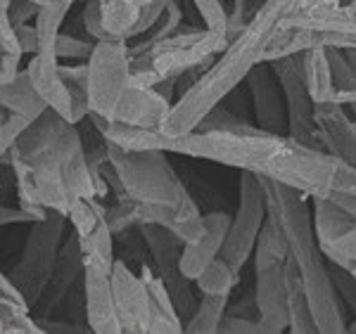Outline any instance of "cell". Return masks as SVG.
I'll list each match as a JSON object with an SVG mask.
<instances>
[{
	"mask_svg": "<svg viewBox=\"0 0 356 334\" xmlns=\"http://www.w3.org/2000/svg\"><path fill=\"white\" fill-rule=\"evenodd\" d=\"M288 240L273 216L266 218L257 240L252 263H254V306L261 332L288 330Z\"/></svg>",
	"mask_w": 356,
	"mask_h": 334,
	"instance_id": "cell-7",
	"label": "cell"
},
{
	"mask_svg": "<svg viewBox=\"0 0 356 334\" xmlns=\"http://www.w3.org/2000/svg\"><path fill=\"white\" fill-rule=\"evenodd\" d=\"M138 233H140L154 266H157V275L162 278L171 299H174L178 315L186 322L191 318L195 306H197V301H195V292L191 290V285H195V282L188 280L186 275L181 273L183 240L178 237L176 233H171L169 228L157 226V223H143V226L138 228Z\"/></svg>",
	"mask_w": 356,
	"mask_h": 334,
	"instance_id": "cell-11",
	"label": "cell"
},
{
	"mask_svg": "<svg viewBox=\"0 0 356 334\" xmlns=\"http://www.w3.org/2000/svg\"><path fill=\"white\" fill-rule=\"evenodd\" d=\"M81 249L86 266L100 268L102 273H112L117 258H114V233L107 226V218H102L93 233L81 240Z\"/></svg>",
	"mask_w": 356,
	"mask_h": 334,
	"instance_id": "cell-26",
	"label": "cell"
},
{
	"mask_svg": "<svg viewBox=\"0 0 356 334\" xmlns=\"http://www.w3.org/2000/svg\"><path fill=\"white\" fill-rule=\"evenodd\" d=\"M86 261H83V249H81V240L79 235L69 233L65 244L60 249L57 256L53 278H50L48 287H45L43 297L38 299V303L33 306V318H53V313L60 306H65V299L69 297V292L74 290L79 280L83 278Z\"/></svg>",
	"mask_w": 356,
	"mask_h": 334,
	"instance_id": "cell-15",
	"label": "cell"
},
{
	"mask_svg": "<svg viewBox=\"0 0 356 334\" xmlns=\"http://www.w3.org/2000/svg\"><path fill=\"white\" fill-rule=\"evenodd\" d=\"M69 126H72V124H69L62 114H57L55 109L48 107L41 117L33 119L31 124L26 126L24 133L17 137V142L3 154V157L13 154V157L22 159L24 164H31L33 159L41 157L45 149H50L62 135H65V131L69 128ZM3 157H0V159H3Z\"/></svg>",
	"mask_w": 356,
	"mask_h": 334,
	"instance_id": "cell-21",
	"label": "cell"
},
{
	"mask_svg": "<svg viewBox=\"0 0 356 334\" xmlns=\"http://www.w3.org/2000/svg\"><path fill=\"white\" fill-rule=\"evenodd\" d=\"M67 228L69 218L60 211H48L43 218L31 223V233H29L26 244L22 249L19 263L8 273L17 292L24 297L29 308L36 306L50 278H53L57 256L65 244Z\"/></svg>",
	"mask_w": 356,
	"mask_h": 334,
	"instance_id": "cell-8",
	"label": "cell"
},
{
	"mask_svg": "<svg viewBox=\"0 0 356 334\" xmlns=\"http://www.w3.org/2000/svg\"><path fill=\"white\" fill-rule=\"evenodd\" d=\"M0 81H3V62H0Z\"/></svg>",
	"mask_w": 356,
	"mask_h": 334,
	"instance_id": "cell-45",
	"label": "cell"
},
{
	"mask_svg": "<svg viewBox=\"0 0 356 334\" xmlns=\"http://www.w3.org/2000/svg\"><path fill=\"white\" fill-rule=\"evenodd\" d=\"M193 3L207 28L228 36V10L223 8V0H193Z\"/></svg>",
	"mask_w": 356,
	"mask_h": 334,
	"instance_id": "cell-28",
	"label": "cell"
},
{
	"mask_svg": "<svg viewBox=\"0 0 356 334\" xmlns=\"http://www.w3.org/2000/svg\"><path fill=\"white\" fill-rule=\"evenodd\" d=\"M112 292L117 313L122 320V332L129 334H147L150 332V290L143 275H136L124 261H114L112 273Z\"/></svg>",
	"mask_w": 356,
	"mask_h": 334,
	"instance_id": "cell-14",
	"label": "cell"
},
{
	"mask_svg": "<svg viewBox=\"0 0 356 334\" xmlns=\"http://www.w3.org/2000/svg\"><path fill=\"white\" fill-rule=\"evenodd\" d=\"M140 275L147 282V290H150V332H183V318L178 315L174 299H171L162 278L154 275L150 266H143Z\"/></svg>",
	"mask_w": 356,
	"mask_h": 334,
	"instance_id": "cell-24",
	"label": "cell"
},
{
	"mask_svg": "<svg viewBox=\"0 0 356 334\" xmlns=\"http://www.w3.org/2000/svg\"><path fill=\"white\" fill-rule=\"evenodd\" d=\"M0 154H3V121H0Z\"/></svg>",
	"mask_w": 356,
	"mask_h": 334,
	"instance_id": "cell-42",
	"label": "cell"
},
{
	"mask_svg": "<svg viewBox=\"0 0 356 334\" xmlns=\"http://www.w3.org/2000/svg\"><path fill=\"white\" fill-rule=\"evenodd\" d=\"M5 119H8V117H5V107L0 105V121H5Z\"/></svg>",
	"mask_w": 356,
	"mask_h": 334,
	"instance_id": "cell-43",
	"label": "cell"
},
{
	"mask_svg": "<svg viewBox=\"0 0 356 334\" xmlns=\"http://www.w3.org/2000/svg\"><path fill=\"white\" fill-rule=\"evenodd\" d=\"M264 192H266L268 216L283 230L288 240V249L292 261L297 263L302 275V285L309 299V308L316 320V327L323 334L347 332V313L344 303L335 290L330 268L323 261V251L316 240L314 211L309 209L307 194L297 192L283 183L261 178Z\"/></svg>",
	"mask_w": 356,
	"mask_h": 334,
	"instance_id": "cell-3",
	"label": "cell"
},
{
	"mask_svg": "<svg viewBox=\"0 0 356 334\" xmlns=\"http://www.w3.org/2000/svg\"><path fill=\"white\" fill-rule=\"evenodd\" d=\"M344 8H347L349 15L356 17V0H347V3H344Z\"/></svg>",
	"mask_w": 356,
	"mask_h": 334,
	"instance_id": "cell-40",
	"label": "cell"
},
{
	"mask_svg": "<svg viewBox=\"0 0 356 334\" xmlns=\"http://www.w3.org/2000/svg\"><path fill=\"white\" fill-rule=\"evenodd\" d=\"M302 76L307 83V90L312 95L314 105H323V102H332L337 95V85L332 78L330 57L328 48H312L300 53Z\"/></svg>",
	"mask_w": 356,
	"mask_h": 334,
	"instance_id": "cell-22",
	"label": "cell"
},
{
	"mask_svg": "<svg viewBox=\"0 0 356 334\" xmlns=\"http://www.w3.org/2000/svg\"><path fill=\"white\" fill-rule=\"evenodd\" d=\"M33 119L22 117V114H8V119L3 121V154L15 145L17 137L24 133V128ZM3 154H0V157H3Z\"/></svg>",
	"mask_w": 356,
	"mask_h": 334,
	"instance_id": "cell-34",
	"label": "cell"
},
{
	"mask_svg": "<svg viewBox=\"0 0 356 334\" xmlns=\"http://www.w3.org/2000/svg\"><path fill=\"white\" fill-rule=\"evenodd\" d=\"M10 3L13 0H0V55L22 53L19 40H17V28L10 19Z\"/></svg>",
	"mask_w": 356,
	"mask_h": 334,
	"instance_id": "cell-31",
	"label": "cell"
},
{
	"mask_svg": "<svg viewBox=\"0 0 356 334\" xmlns=\"http://www.w3.org/2000/svg\"><path fill=\"white\" fill-rule=\"evenodd\" d=\"M17 40H19V48L24 55H36L38 53V33L36 26L22 24L17 26Z\"/></svg>",
	"mask_w": 356,
	"mask_h": 334,
	"instance_id": "cell-38",
	"label": "cell"
},
{
	"mask_svg": "<svg viewBox=\"0 0 356 334\" xmlns=\"http://www.w3.org/2000/svg\"><path fill=\"white\" fill-rule=\"evenodd\" d=\"M83 292H86V325L95 334H119L122 320L114 303L110 273L100 268L86 266L83 270Z\"/></svg>",
	"mask_w": 356,
	"mask_h": 334,
	"instance_id": "cell-18",
	"label": "cell"
},
{
	"mask_svg": "<svg viewBox=\"0 0 356 334\" xmlns=\"http://www.w3.org/2000/svg\"><path fill=\"white\" fill-rule=\"evenodd\" d=\"M228 303H231V297L202 294L197 306L191 313V318L183 322V332H193V334L219 332L221 322L228 313Z\"/></svg>",
	"mask_w": 356,
	"mask_h": 334,
	"instance_id": "cell-25",
	"label": "cell"
},
{
	"mask_svg": "<svg viewBox=\"0 0 356 334\" xmlns=\"http://www.w3.org/2000/svg\"><path fill=\"white\" fill-rule=\"evenodd\" d=\"M266 218L268 209L261 178L240 171L238 211H235V216H231V226H228V235L221 249V258L231 263L238 273L250 263L252 254H254L257 240H259Z\"/></svg>",
	"mask_w": 356,
	"mask_h": 334,
	"instance_id": "cell-10",
	"label": "cell"
},
{
	"mask_svg": "<svg viewBox=\"0 0 356 334\" xmlns=\"http://www.w3.org/2000/svg\"><path fill=\"white\" fill-rule=\"evenodd\" d=\"M228 226H231V216L216 211V214H204V230L200 237L183 244L181 254V273L188 280H197L202 270L209 266L214 258L221 256L223 242H226Z\"/></svg>",
	"mask_w": 356,
	"mask_h": 334,
	"instance_id": "cell-20",
	"label": "cell"
},
{
	"mask_svg": "<svg viewBox=\"0 0 356 334\" xmlns=\"http://www.w3.org/2000/svg\"><path fill=\"white\" fill-rule=\"evenodd\" d=\"M0 332H3V320H0Z\"/></svg>",
	"mask_w": 356,
	"mask_h": 334,
	"instance_id": "cell-46",
	"label": "cell"
},
{
	"mask_svg": "<svg viewBox=\"0 0 356 334\" xmlns=\"http://www.w3.org/2000/svg\"><path fill=\"white\" fill-rule=\"evenodd\" d=\"M271 67L278 76L280 88H283L285 109H288V133L304 145L321 147L314 124V100L307 90V83H304L300 55L273 60Z\"/></svg>",
	"mask_w": 356,
	"mask_h": 334,
	"instance_id": "cell-13",
	"label": "cell"
},
{
	"mask_svg": "<svg viewBox=\"0 0 356 334\" xmlns=\"http://www.w3.org/2000/svg\"><path fill=\"white\" fill-rule=\"evenodd\" d=\"M95 43L76 36H69V33H60L55 43V53L60 60H88L93 53Z\"/></svg>",
	"mask_w": 356,
	"mask_h": 334,
	"instance_id": "cell-30",
	"label": "cell"
},
{
	"mask_svg": "<svg viewBox=\"0 0 356 334\" xmlns=\"http://www.w3.org/2000/svg\"><path fill=\"white\" fill-rule=\"evenodd\" d=\"M26 72L36 85L38 95L45 105L62 114L69 124H74V102H72V85L60 74V57L55 50H38L26 65Z\"/></svg>",
	"mask_w": 356,
	"mask_h": 334,
	"instance_id": "cell-19",
	"label": "cell"
},
{
	"mask_svg": "<svg viewBox=\"0 0 356 334\" xmlns=\"http://www.w3.org/2000/svg\"><path fill=\"white\" fill-rule=\"evenodd\" d=\"M38 8H41V5L33 3V0H13V3H10V19H13L15 28L26 24L29 19H36Z\"/></svg>",
	"mask_w": 356,
	"mask_h": 334,
	"instance_id": "cell-36",
	"label": "cell"
},
{
	"mask_svg": "<svg viewBox=\"0 0 356 334\" xmlns=\"http://www.w3.org/2000/svg\"><path fill=\"white\" fill-rule=\"evenodd\" d=\"M0 161L13 166L17 197L36 218H43L48 211L67 216L74 201L97 197L95 176L76 124L69 126L65 135L31 164H24L13 154Z\"/></svg>",
	"mask_w": 356,
	"mask_h": 334,
	"instance_id": "cell-4",
	"label": "cell"
},
{
	"mask_svg": "<svg viewBox=\"0 0 356 334\" xmlns=\"http://www.w3.org/2000/svg\"><path fill=\"white\" fill-rule=\"evenodd\" d=\"M330 199H335L337 204L342 206L347 214H352L356 218V194H340V192H335V194H330Z\"/></svg>",
	"mask_w": 356,
	"mask_h": 334,
	"instance_id": "cell-39",
	"label": "cell"
},
{
	"mask_svg": "<svg viewBox=\"0 0 356 334\" xmlns=\"http://www.w3.org/2000/svg\"><path fill=\"white\" fill-rule=\"evenodd\" d=\"M88 78H86V93H88L90 114L114 121L119 107L134 90L136 81L131 72V50L122 38L97 40L88 60Z\"/></svg>",
	"mask_w": 356,
	"mask_h": 334,
	"instance_id": "cell-9",
	"label": "cell"
},
{
	"mask_svg": "<svg viewBox=\"0 0 356 334\" xmlns=\"http://www.w3.org/2000/svg\"><path fill=\"white\" fill-rule=\"evenodd\" d=\"M302 3L304 0H261L243 31L228 40L219 60L202 76L195 78L191 88L183 90L171 105L159 131L166 135H183L197 128L207 114L219 107L250 76L252 69L259 62H266L271 43L288 28V19Z\"/></svg>",
	"mask_w": 356,
	"mask_h": 334,
	"instance_id": "cell-2",
	"label": "cell"
},
{
	"mask_svg": "<svg viewBox=\"0 0 356 334\" xmlns=\"http://www.w3.org/2000/svg\"><path fill=\"white\" fill-rule=\"evenodd\" d=\"M235 285H238V270L228 261H223L221 256L214 258L202 270V275L195 280V287H197L200 294H216V297H231Z\"/></svg>",
	"mask_w": 356,
	"mask_h": 334,
	"instance_id": "cell-27",
	"label": "cell"
},
{
	"mask_svg": "<svg viewBox=\"0 0 356 334\" xmlns=\"http://www.w3.org/2000/svg\"><path fill=\"white\" fill-rule=\"evenodd\" d=\"M90 119L105 140L124 149H162L166 154H183L233 166L254 174L257 178L283 183L307 194L309 199L328 197L340 166V159H335L323 147L304 145L288 133H273L240 119L221 126L195 128L183 135H166L159 128L114 124L95 114H90Z\"/></svg>",
	"mask_w": 356,
	"mask_h": 334,
	"instance_id": "cell-1",
	"label": "cell"
},
{
	"mask_svg": "<svg viewBox=\"0 0 356 334\" xmlns=\"http://www.w3.org/2000/svg\"><path fill=\"white\" fill-rule=\"evenodd\" d=\"M0 105L10 114H22V117L29 119H38L48 109L26 69H19L17 76L0 83Z\"/></svg>",
	"mask_w": 356,
	"mask_h": 334,
	"instance_id": "cell-23",
	"label": "cell"
},
{
	"mask_svg": "<svg viewBox=\"0 0 356 334\" xmlns=\"http://www.w3.org/2000/svg\"><path fill=\"white\" fill-rule=\"evenodd\" d=\"M105 147L107 164L117 174L126 197L140 204L178 209L191 194L162 149H124L110 140H105Z\"/></svg>",
	"mask_w": 356,
	"mask_h": 334,
	"instance_id": "cell-6",
	"label": "cell"
},
{
	"mask_svg": "<svg viewBox=\"0 0 356 334\" xmlns=\"http://www.w3.org/2000/svg\"><path fill=\"white\" fill-rule=\"evenodd\" d=\"M330 275H332V282H335V290H337V294H340L342 303L356 315V275L340 266H332V263H330Z\"/></svg>",
	"mask_w": 356,
	"mask_h": 334,
	"instance_id": "cell-32",
	"label": "cell"
},
{
	"mask_svg": "<svg viewBox=\"0 0 356 334\" xmlns=\"http://www.w3.org/2000/svg\"><path fill=\"white\" fill-rule=\"evenodd\" d=\"M314 124L318 145L335 159L356 166V124L344 112V105L335 100L314 105Z\"/></svg>",
	"mask_w": 356,
	"mask_h": 334,
	"instance_id": "cell-17",
	"label": "cell"
},
{
	"mask_svg": "<svg viewBox=\"0 0 356 334\" xmlns=\"http://www.w3.org/2000/svg\"><path fill=\"white\" fill-rule=\"evenodd\" d=\"M245 81L252 95L257 126L273 131V133H288V109H285L283 88H280L271 62H259Z\"/></svg>",
	"mask_w": 356,
	"mask_h": 334,
	"instance_id": "cell-16",
	"label": "cell"
},
{
	"mask_svg": "<svg viewBox=\"0 0 356 334\" xmlns=\"http://www.w3.org/2000/svg\"><path fill=\"white\" fill-rule=\"evenodd\" d=\"M38 221L31 211H26L24 206L13 209V206H0V226H17V223H33Z\"/></svg>",
	"mask_w": 356,
	"mask_h": 334,
	"instance_id": "cell-37",
	"label": "cell"
},
{
	"mask_svg": "<svg viewBox=\"0 0 356 334\" xmlns=\"http://www.w3.org/2000/svg\"><path fill=\"white\" fill-rule=\"evenodd\" d=\"M335 192H340V194H356V166H349V164H344V161H340L330 194H335ZM330 194H328V197H330Z\"/></svg>",
	"mask_w": 356,
	"mask_h": 334,
	"instance_id": "cell-35",
	"label": "cell"
},
{
	"mask_svg": "<svg viewBox=\"0 0 356 334\" xmlns=\"http://www.w3.org/2000/svg\"><path fill=\"white\" fill-rule=\"evenodd\" d=\"M83 28L90 33L95 40H107L110 33L105 31V24H102V8H100V0H88L83 8Z\"/></svg>",
	"mask_w": 356,
	"mask_h": 334,
	"instance_id": "cell-33",
	"label": "cell"
},
{
	"mask_svg": "<svg viewBox=\"0 0 356 334\" xmlns=\"http://www.w3.org/2000/svg\"><path fill=\"white\" fill-rule=\"evenodd\" d=\"M312 211L323 256L332 266L356 275V218L330 197H312Z\"/></svg>",
	"mask_w": 356,
	"mask_h": 334,
	"instance_id": "cell-12",
	"label": "cell"
},
{
	"mask_svg": "<svg viewBox=\"0 0 356 334\" xmlns=\"http://www.w3.org/2000/svg\"><path fill=\"white\" fill-rule=\"evenodd\" d=\"M166 5H169V0H152V3L143 5L140 15H138L136 24L131 26L129 38H126V40H131V38H136V36H147V33H150L152 28L157 26L159 17H162L164 10H166Z\"/></svg>",
	"mask_w": 356,
	"mask_h": 334,
	"instance_id": "cell-29",
	"label": "cell"
},
{
	"mask_svg": "<svg viewBox=\"0 0 356 334\" xmlns=\"http://www.w3.org/2000/svg\"><path fill=\"white\" fill-rule=\"evenodd\" d=\"M228 45L226 33L211 28H178L154 43H138L131 50V72L136 85L154 88L162 81H178L197 67H207Z\"/></svg>",
	"mask_w": 356,
	"mask_h": 334,
	"instance_id": "cell-5",
	"label": "cell"
},
{
	"mask_svg": "<svg viewBox=\"0 0 356 334\" xmlns=\"http://www.w3.org/2000/svg\"><path fill=\"white\" fill-rule=\"evenodd\" d=\"M33 3H38V5H48V3H53V0H33Z\"/></svg>",
	"mask_w": 356,
	"mask_h": 334,
	"instance_id": "cell-44",
	"label": "cell"
},
{
	"mask_svg": "<svg viewBox=\"0 0 356 334\" xmlns=\"http://www.w3.org/2000/svg\"><path fill=\"white\" fill-rule=\"evenodd\" d=\"M347 107H349V112H352V114H354V119H356V100L347 102Z\"/></svg>",
	"mask_w": 356,
	"mask_h": 334,
	"instance_id": "cell-41",
	"label": "cell"
}]
</instances>
